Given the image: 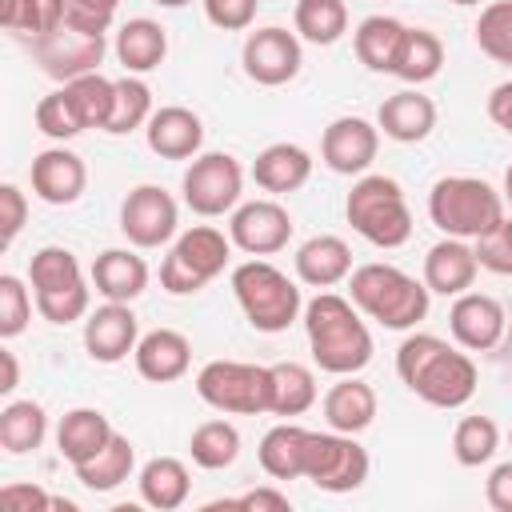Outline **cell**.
<instances>
[{
    "label": "cell",
    "mask_w": 512,
    "mask_h": 512,
    "mask_svg": "<svg viewBox=\"0 0 512 512\" xmlns=\"http://www.w3.org/2000/svg\"><path fill=\"white\" fill-rule=\"evenodd\" d=\"M396 376L432 408H464L476 396V364L468 348H452L432 332H412L396 348Z\"/></svg>",
    "instance_id": "obj_1"
},
{
    "label": "cell",
    "mask_w": 512,
    "mask_h": 512,
    "mask_svg": "<svg viewBox=\"0 0 512 512\" xmlns=\"http://www.w3.org/2000/svg\"><path fill=\"white\" fill-rule=\"evenodd\" d=\"M304 332H308V348L320 372L352 376L372 360L368 324L360 320L356 304L336 292H320L304 304Z\"/></svg>",
    "instance_id": "obj_2"
},
{
    "label": "cell",
    "mask_w": 512,
    "mask_h": 512,
    "mask_svg": "<svg viewBox=\"0 0 512 512\" xmlns=\"http://www.w3.org/2000/svg\"><path fill=\"white\" fill-rule=\"evenodd\" d=\"M352 304L384 328H416L428 316V284L400 272L396 264H360L348 276Z\"/></svg>",
    "instance_id": "obj_3"
},
{
    "label": "cell",
    "mask_w": 512,
    "mask_h": 512,
    "mask_svg": "<svg viewBox=\"0 0 512 512\" xmlns=\"http://www.w3.org/2000/svg\"><path fill=\"white\" fill-rule=\"evenodd\" d=\"M428 220L444 236L476 240L504 220V196L480 176H440L428 192Z\"/></svg>",
    "instance_id": "obj_4"
},
{
    "label": "cell",
    "mask_w": 512,
    "mask_h": 512,
    "mask_svg": "<svg viewBox=\"0 0 512 512\" xmlns=\"http://www.w3.org/2000/svg\"><path fill=\"white\" fill-rule=\"evenodd\" d=\"M344 216L376 248H400L412 236V208L392 176H360L344 200Z\"/></svg>",
    "instance_id": "obj_5"
},
{
    "label": "cell",
    "mask_w": 512,
    "mask_h": 512,
    "mask_svg": "<svg viewBox=\"0 0 512 512\" xmlns=\"http://www.w3.org/2000/svg\"><path fill=\"white\" fill-rule=\"evenodd\" d=\"M232 292L244 308V320L256 328V332H284L304 300H300V288L296 280H288L276 264L268 260H244L232 268Z\"/></svg>",
    "instance_id": "obj_6"
},
{
    "label": "cell",
    "mask_w": 512,
    "mask_h": 512,
    "mask_svg": "<svg viewBox=\"0 0 512 512\" xmlns=\"http://www.w3.org/2000/svg\"><path fill=\"white\" fill-rule=\"evenodd\" d=\"M196 396L224 416L272 412V368L244 360H208L196 372Z\"/></svg>",
    "instance_id": "obj_7"
},
{
    "label": "cell",
    "mask_w": 512,
    "mask_h": 512,
    "mask_svg": "<svg viewBox=\"0 0 512 512\" xmlns=\"http://www.w3.org/2000/svg\"><path fill=\"white\" fill-rule=\"evenodd\" d=\"M28 280H32V296H36V312L48 324H72L88 312V284L80 272V260L68 248H40L28 264Z\"/></svg>",
    "instance_id": "obj_8"
},
{
    "label": "cell",
    "mask_w": 512,
    "mask_h": 512,
    "mask_svg": "<svg viewBox=\"0 0 512 512\" xmlns=\"http://www.w3.org/2000/svg\"><path fill=\"white\" fill-rule=\"evenodd\" d=\"M228 256H232V236H224L212 224H196L168 248L160 264V284L172 296H192L224 272Z\"/></svg>",
    "instance_id": "obj_9"
},
{
    "label": "cell",
    "mask_w": 512,
    "mask_h": 512,
    "mask_svg": "<svg viewBox=\"0 0 512 512\" xmlns=\"http://www.w3.org/2000/svg\"><path fill=\"white\" fill-rule=\"evenodd\" d=\"M304 480L320 492H356L368 480V452L348 432H308Z\"/></svg>",
    "instance_id": "obj_10"
},
{
    "label": "cell",
    "mask_w": 512,
    "mask_h": 512,
    "mask_svg": "<svg viewBox=\"0 0 512 512\" xmlns=\"http://www.w3.org/2000/svg\"><path fill=\"white\" fill-rule=\"evenodd\" d=\"M180 192H184V204L196 216H224V212L236 208V200L244 192V168L228 152L192 156V164L184 168Z\"/></svg>",
    "instance_id": "obj_11"
},
{
    "label": "cell",
    "mask_w": 512,
    "mask_h": 512,
    "mask_svg": "<svg viewBox=\"0 0 512 512\" xmlns=\"http://www.w3.org/2000/svg\"><path fill=\"white\" fill-rule=\"evenodd\" d=\"M104 48H108L104 36H96V32H76V28H68V24H60V28H52V32H44V36L32 40L36 64H40L52 80H60V84H68V80H76V76H88V72H100Z\"/></svg>",
    "instance_id": "obj_12"
},
{
    "label": "cell",
    "mask_w": 512,
    "mask_h": 512,
    "mask_svg": "<svg viewBox=\"0 0 512 512\" xmlns=\"http://www.w3.org/2000/svg\"><path fill=\"white\" fill-rule=\"evenodd\" d=\"M176 224H180V208H176L172 192H164L160 184H140L120 204V232L136 248L168 244L176 236Z\"/></svg>",
    "instance_id": "obj_13"
},
{
    "label": "cell",
    "mask_w": 512,
    "mask_h": 512,
    "mask_svg": "<svg viewBox=\"0 0 512 512\" xmlns=\"http://www.w3.org/2000/svg\"><path fill=\"white\" fill-rule=\"evenodd\" d=\"M240 60H244L248 80L264 84V88H280V84L296 80V72H300V60H304L300 56V36L280 28V24L256 28V32H248Z\"/></svg>",
    "instance_id": "obj_14"
},
{
    "label": "cell",
    "mask_w": 512,
    "mask_h": 512,
    "mask_svg": "<svg viewBox=\"0 0 512 512\" xmlns=\"http://www.w3.org/2000/svg\"><path fill=\"white\" fill-rule=\"evenodd\" d=\"M228 236L248 256H272L292 240V216L276 200H248L232 212Z\"/></svg>",
    "instance_id": "obj_15"
},
{
    "label": "cell",
    "mask_w": 512,
    "mask_h": 512,
    "mask_svg": "<svg viewBox=\"0 0 512 512\" xmlns=\"http://www.w3.org/2000/svg\"><path fill=\"white\" fill-rule=\"evenodd\" d=\"M508 316L504 304L488 292H460L448 308V332L468 352H492L504 340Z\"/></svg>",
    "instance_id": "obj_16"
},
{
    "label": "cell",
    "mask_w": 512,
    "mask_h": 512,
    "mask_svg": "<svg viewBox=\"0 0 512 512\" xmlns=\"http://www.w3.org/2000/svg\"><path fill=\"white\" fill-rule=\"evenodd\" d=\"M380 152V128L364 116H340L320 136V160L336 176H360Z\"/></svg>",
    "instance_id": "obj_17"
},
{
    "label": "cell",
    "mask_w": 512,
    "mask_h": 512,
    "mask_svg": "<svg viewBox=\"0 0 512 512\" xmlns=\"http://www.w3.org/2000/svg\"><path fill=\"white\" fill-rule=\"evenodd\" d=\"M28 180H32V192L52 204V208H68L84 196L88 188V168L84 160L72 152V148H44L32 168H28Z\"/></svg>",
    "instance_id": "obj_18"
},
{
    "label": "cell",
    "mask_w": 512,
    "mask_h": 512,
    "mask_svg": "<svg viewBox=\"0 0 512 512\" xmlns=\"http://www.w3.org/2000/svg\"><path fill=\"white\" fill-rule=\"evenodd\" d=\"M136 344H140L136 312L120 300H108L84 320V348L96 364H120L128 352H136Z\"/></svg>",
    "instance_id": "obj_19"
},
{
    "label": "cell",
    "mask_w": 512,
    "mask_h": 512,
    "mask_svg": "<svg viewBox=\"0 0 512 512\" xmlns=\"http://www.w3.org/2000/svg\"><path fill=\"white\" fill-rule=\"evenodd\" d=\"M144 136H148V148L160 156V160H192L204 144V124L192 108L184 104H164L148 116L144 124Z\"/></svg>",
    "instance_id": "obj_20"
},
{
    "label": "cell",
    "mask_w": 512,
    "mask_h": 512,
    "mask_svg": "<svg viewBox=\"0 0 512 512\" xmlns=\"http://www.w3.org/2000/svg\"><path fill=\"white\" fill-rule=\"evenodd\" d=\"M376 128L396 144H420L436 128V104L420 88H400V92L384 96V104L376 112Z\"/></svg>",
    "instance_id": "obj_21"
},
{
    "label": "cell",
    "mask_w": 512,
    "mask_h": 512,
    "mask_svg": "<svg viewBox=\"0 0 512 512\" xmlns=\"http://www.w3.org/2000/svg\"><path fill=\"white\" fill-rule=\"evenodd\" d=\"M476 272H480L476 248L468 240H460V236H444L424 256V284H428V292H440V296L468 292L476 284Z\"/></svg>",
    "instance_id": "obj_22"
},
{
    "label": "cell",
    "mask_w": 512,
    "mask_h": 512,
    "mask_svg": "<svg viewBox=\"0 0 512 512\" xmlns=\"http://www.w3.org/2000/svg\"><path fill=\"white\" fill-rule=\"evenodd\" d=\"M132 360H136V372H140L144 380H152V384H172V380H180V376L188 372V364H192V344H188V336L176 332V328H152V332L140 336Z\"/></svg>",
    "instance_id": "obj_23"
},
{
    "label": "cell",
    "mask_w": 512,
    "mask_h": 512,
    "mask_svg": "<svg viewBox=\"0 0 512 512\" xmlns=\"http://www.w3.org/2000/svg\"><path fill=\"white\" fill-rule=\"evenodd\" d=\"M296 276L308 288H332L352 276V248L340 236H312L296 248Z\"/></svg>",
    "instance_id": "obj_24"
},
{
    "label": "cell",
    "mask_w": 512,
    "mask_h": 512,
    "mask_svg": "<svg viewBox=\"0 0 512 512\" xmlns=\"http://www.w3.org/2000/svg\"><path fill=\"white\" fill-rule=\"evenodd\" d=\"M92 284L104 300L132 304L148 288V264H144V256H136L128 248H108L92 260Z\"/></svg>",
    "instance_id": "obj_25"
},
{
    "label": "cell",
    "mask_w": 512,
    "mask_h": 512,
    "mask_svg": "<svg viewBox=\"0 0 512 512\" xmlns=\"http://www.w3.org/2000/svg\"><path fill=\"white\" fill-rule=\"evenodd\" d=\"M324 420H328L332 432H348V436L364 432L376 420V392H372V384L356 380V372L340 376L324 392Z\"/></svg>",
    "instance_id": "obj_26"
},
{
    "label": "cell",
    "mask_w": 512,
    "mask_h": 512,
    "mask_svg": "<svg viewBox=\"0 0 512 512\" xmlns=\"http://www.w3.org/2000/svg\"><path fill=\"white\" fill-rule=\"evenodd\" d=\"M308 176H312V156H308L300 144H288V140L268 144V148L256 156V164H252V180H256L264 192H272V196H284V192L304 188Z\"/></svg>",
    "instance_id": "obj_27"
},
{
    "label": "cell",
    "mask_w": 512,
    "mask_h": 512,
    "mask_svg": "<svg viewBox=\"0 0 512 512\" xmlns=\"http://www.w3.org/2000/svg\"><path fill=\"white\" fill-rule=\"evenodd\" d=\"M112 432L116 428L108 424V416L100 408H72V412H64V420L56 428V448L72 468H80L112 440Z\"/></svg>",
    "instance_id": "obj_28"
},
{
    "label": "cell",
    "mask_w": 512,
    "mask_h": 512,
    "mask_svg": "<svg viewBox=\"0 0 512 512\" xmlns=\"http://www.w3.org/2000/svg\"><path fill=\"white\" fill-rule=\"evenodd\" d=\"M164 56H168V32L156 20L136 16L116 32V60L124 64V72H132V76L152 72L164 64Z\"/></svg>",
    "instance_id": "obj_29"
},
{
    "label": "cell",
    "mask_w": 512,
    "mask_h": 512,
    "mask_svg": "<svg viewBox=\"0 0 512 512\" xmlns=\"http://www.w3.org/2000/svg\"><path fill=\"white\" fill-rule=\"evenodd\" d=\"M192 492V476L184 468V460L176 456H152L144 468H140V500L156 512H172L188 500Z\"/></svg>",
    "instance_id": "obj_30"
},
{
    "label": "cell",
    "mask_w": 512,
    "mask_h": 512,
    "mask_svg": "<svg viewBox=\"0 0 512 512\" xmlns=\"http://www.w3.org/2000/svg\"><path fill=\"white\" fill-rule=\"evenodd\" d=\"M304 448H308V428L300 424H272L260 440V468L272 480H304Z\"/></svg>",
    "instance_id": "obj_31"
},
{
    "label": "cell",
    "mask_w": 512,
    "mask_h": 512,
    "mask_svg": "<svg viewBox=\"0 0 512 512\" xmlns=\"http://www.w3.org/2000/svg\"><path fill=\"white\" fill-rule=\"evenodd\" d=\"M400 40H404V24L400 20H392V16H364L356 24L352 48H356V60L368 72H392Z\"/></svg>",
    "instance_id": "obj_32"
},
{
    "label": "cell",
    "mask_w": 512,
    "mask_h": 512,
    "mask_svg": "<svg viewBox=\"0 0 512 512\" xmlns=\"http://www.w3.org/2000/svg\"><path fill=\"white\" fill-rule=\"evenodd\" d=\"M444 68V44L436 32L428 28H404V40H400V52H396V64H392V76H400L404 84H428L432 76H440Z\"/></svg>",
    "instance_id": "obj_33"
},
{
    "label": "cell",
    "mask_w": 512,
    "mask_h": 512,
    "mask_svg": "<svg viewBox=\"0 0 512 512\" xmlns=\"http://www.w3.org/2000/svg\"><path fill=\"white\" fill-rule=\"evenodd\" d=\"M132 468H136V448H132V440L120 436V432H112V440H108L88 464L76 468V480H80L84 488H92V492H112V488H120V484L132 476Z\"/></svg>",
    "instance_id": "obj_34"
},
{
    "label": "cell",
    "mask_w": 512,
    "mask_h": 512,
    "mask_svg": "<svg viewBox=\"0 0 512 512\" xmlns=\"http://www.w3.org/2000/svg\"><path fill=\"white\" fill-rule=\"evenodd\" d=\"M44 432H48V416L36 400L4 404V412H0V448L4 452H12V456L36 452L44 444Z\"/></svg>",
    "instance_id": "obj_35"
},
{
    "label": "cell",
    "mask_w": 512,
    "mask_h": 512,
    "mask_svg": "<svg viewBox=\"0 0 512 512\" xmlns=\"http://www.w3.org/2000/svg\"><path fill=\"white\" fill-rule=\"evenodd\" d=\"M292 24L300 40L328 48L348 32V4L344 0H296Z\"/></svg>",
    "instance_id": "obj_36"
},
{
    "label": "cell",
    "mask_w": 512,
    "mask_h": 512,
    "mask_svg": "<svg viewBox=\"0 0 512 512\" xmlns=\"http://www.w3.org/2000/svg\"><path fill=\"white\" fill-rule=\"evenodd\" d=\"M316 404V376L296 360L272 364V416H300Z\"/></svg>",
    "instance_id": "obj_37"
},
{
    "label": "cell",
    "mask_w": 512,
    "mask_h": 512,
    "mask_svg": "<svg viewBox=\"0 0 512 512\" xmlns=\"http://www.w3.org/2000/svg\"><path fill=\"white\" fill-rule=\"evenodd\" d=\"M188 452H192L196 468L220 472L240 456V432L228 420H204V424H196V432L188 440Z\"/></svg>",
    "instance_id": "obj_38"
},
{
    "label": "cell",
    "mask_w": 512,
    "mask_h": 512,
    "mask_svg": "<svg viewBox=\"0 0 512 512\" xmlns=\"http://www.w3.org/2000/svg\"><path fill=\"white\" fill-rule=\"evenodd\" d=\"M72 108L80 112L84 128H108V116H112V104H116V80L100 76V72H88V76H76L64 84Z\"/></svg>",
    "instance_id": "obj_39"
},
{
    "label": "cell",
    "mask_w": 512,
    "mask_h": 512,
    "mask_svg": "<svg viewBox=\"0 0 512 512\" xmlns=\"http://www.w3.org/2000/svg\"><path fill=\"white\" fill-rule=\"evenodd\" d=\"M500 448V428L492 416H460L456 432H452V456L464 468H480L496 456Z\"/></svg>",
    "instance_id": "obj_40"
},
{
    "label": "cell",
    "mask_w": 512,
    "mask_h": 512,
    "mask_svg": "<svg viewBox=\"0 0 512 512\" xmlns=\"http://www.w3.org/2000/svg\"><path fill=\"white\" fill-rule=\"evenodd\" d=\"M148 116H152V88L140 76H132V72L120 76L116 80V104H112V116H108L104 132L124 136V132L140 128V124H148Z\"/></svg>",
    "instance_id": "obj_41"
},
{
    "label": "cell",
    "mask_w": 512,
    "mask_h": 512,
    "mask_svg": "<svg viewBox=\"0 0 512 512\" xmlns=\"http://www.w3.org/2000/svg\"><path fill=\"white\" fill-rule=\"evenodd\" d=\"M476 44L488 60L512 68V0H492L476 20Z\"/></svg>",
    "instance_id": "obj_42"
},
{
    "label": "cell",
    "mask_w": 512,
    "mask_h": 512,
    "mask_svg": "<svg viewBox=\"0 0 512 512\" xmlns=\"http://www.w3.org/2000/svg\"><path fill=\"white\" fill-rule=\"evenodd\" d=\"M36 128H40L44 136H52V140H72V136L84 132V120H80V112L72 108V100H68L64 88L48 92V96L36 104Z\"/></svg>",
    "instance_id": "obj_43"
},
{
    "label": "cell",
    "mask_w": 512,
    "mask_h": 512,
    "mask_svg": "<svg viewBox=\"0 0 512 512\" xmlns=\"http://www.w3.org/2000/svg\"><path fill=\"white\" fill-rule=\"evenodd\" d=\"M28 320H32V296H28V288H24L20 276L4 272L0 276V336L4 340L20 336L28 328Z\"/></svg>",
    "instance_id": "obj_44"
},
{
    "label": "cell",
    "mask_w": 512,
    "mask_h": 512,
    "mask_svg": "<svg viewBox=\"0 0 512 512\" xmlns=\"http://www.w3.org/2000/svg\"><path fill=\"white\" fill-rule=\"evenodd\" d=\"M476 260L480 268L496 276H512V220H496L484 236H476Z\"/></svg>",
    "instance_id": "obj_45"
},
{
    "label": "cell",
    "mask_w": 512,
    "mask_h": 512,
    "mask_svg": "<svg viewBox=\"0 0 512 512\" xmlns=\"http://www.w3.org/2000/svg\"><path fill=\"white\" fill-rule=\"evenodd\" d=\"M120 0H64V24L76 32H96L104 36Z\"/></svg>",
    "instance_id": "obj_46"
},
{
    "label": "cell",
    "mask_w": 512,
    "mask_h": 512,
    "mask_svg": "<svg viewBox=\"0 0 512 512\" xmlns=\"http://www.w3.org/2000/svg\"><path fill=\"white\" fill-rule=\"evenodd\" d=\"M256 4L260 0H204V16L220 32H244L256 20Z\"/></svg>",
    "instance_id": "obj_47"
},
{
    "label": "cell",
    "mask_w": 512,
    "mask_h": 512,
    "mask_svg": "<svg viewBox=\"0 0 512 512\" xmlns=\"http://www.w3.org/2000/svg\"><path fill=\"white\" fill-rule=\"evenodd\" d=\"M28 224V200L16 184H0V248H8Z\"/></svg>",
    "instance_id": "obj_48"
},
{
    "label": "cell",
    "mask_w": 512,
    "mask_h": 512,
    "mask_svg": "<svg viewBox=\"0 0 512 512\" xmlns=\"http://www.w3.org/2000/svg\"><path fill=\"white\" fill-rule=\"evenodd\" d=\"M224 508H240V512H288L292 500L284 492H276V488H252V492H244L236 500H212L204 512H224Z\"/></svg>",
    "instance_id": "obj_49"
},
{
    "label": "cell",
    "mask_w": 512,
    "mask_h": 512,
    "mask_svg": "<svg viewBox=\"0 0 512 512\" xmlns=\"http://www.w3.org/2000/svg\"><path fill=\"white\" fill-rule=\"evenodd\" d=\"M56 496H48L40 484H4L0 488V512H52Z\"/></svg>",
    "instance_id": "obj_50"
},
{
    "label": "cell",
    "mask_w": 512,
    "mask_h": 512,
    "mask_svg": "<svg viewBox=\"0 0 512 512\" xmlns=\"http://www.w3.org/2000/svg\"><path fill=\"white\" fill-rule=\"evenodd\" d=\"M0 24L8 32H20V36H40V20H36V4L32 0H0Z\"/></svg>",
    "instance_id": "obj_51"
},
{
    "label": "cell",
    "mask_w": 512,
    "mask_h": 512,
    "mask_svg": "<svg viewBox=\"0 0 512 512\" xmlns=\"http://www.w3.org/2000/svg\"><path fill=\"white\" fill-rule=\"evenodd\" d=\"M484 500L496 512H512V460H504V464L492 468V476L484 484Z\"/></svg>",
    "instance_id": "obj_52"
},
{
    "label": "cell",
    "mask_w": 512,
    "mask_h": 512,
    "mask_svg": "<svg viewBox=\"0 0 512 512\" xmlns=\"http://www.w3.org/2000/svg\"><path fill=\"white\" fill-rule=\"evenodd\" d=\"M488 116H492L496 128H504L512 136V80H504L488 92Z\"/></svg>",
    "instance_id": "obj_53"
},
{
    "label": "cell",
    "mask_w": 512,
    "mask_h": 512,
    "mask_svg": "<svg viewBox=\"0 0 512 512\" xmlns=\"http://www.w3.org/2000/svg\"><path fill=\"white\" fill-rule=\"evenodd\" d=\"M36 4V20H40V36L64 24V0H32ZM36 40V36H32Z\"/></svg>",
    "instance_id": "obj_54"
},
{
    "label": "cell",
    "mask_w": 512,
    "mask_h": 512,
    "mask_svg": "<svg viewBox=\"0 0 512 512\" xmlns=\"http://www.w3.org/2000/svg\"><path fill=\"white\" fill-rule=\"evenodd\" d=\"M16 384H20V364H16V352H12V348H0V392L8 396Z\"/></svg>",
    "instance_id": "obj_55"
},
{
    "label": "cell",
    "mask_w": 512,
    "mask_h": 512,
    "mask_svg": "<svg viewBox=\"0 0 512 512\" xmlns=\"http://www.w3.org/2000/svg\"><path fill=\"white\" fill-rule=\"evenodd\" d=\"M504 204H512V164H508V172H504Z\"/></svg>",
    "instance_id": "obj_56"
},
{
    "label": "cell",
    "mask_w": 512,
    "mask_h": 512,
    "mask_svg": "<svg viewBox=\"0 0 512 512\" xmlns=\"http://www.w3.org/2000/svg\"><path fill=\"white\" fill-rule=\"evenodd\" d=\"M156 4H160V8H184L188 0H156Z\"/></svg>",
    "instance_id": "obj_57"
},
{
    "label": "cell",
    "mask_w": 512,
    "mask_h": 512,
    "mask_svg": "<svg viewBox=\"0 0 512 512\" xmlns=\"http://www.w3.org/2000/svg\"><path fill=\"white\" fill-rule=\"evenodd\" d=\"M452 4H480V0H452Z\"/></svg>",
    "instance_id": "obj_58"
},
{
    "label": "cell",
    "mask_w": 512,
    "mask_h": 512,
    "mask_svg": "<svg viewBox=\"0 0 512 512\" xmlns=\"http://www.w3.org/2000/svg\"><path fill=\"white\" fill-rule=\"evenodd\" d=\"M508 444H512V432H508Z\"/></svg>",
    "instance_id": "obj_59"
}]
</instances>
